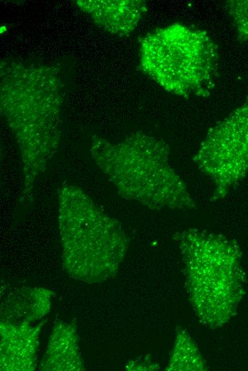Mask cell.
I'll return each instance as SVG.
<instances>
[{
	"label": "cell",
	"instance_id": "7a4b0ae2",
	"mask_svg": "<svg viewBox=\"0 0 248 371\" xmlns=\"http://www.w3.org/2000/svg\"><path fill=\"white\" fill-rule=\"evenodd\" d=\"M1 108L23 153H49L56 141L63 84L58 68L14 59L1 62Z\"/></svg>",
	"mask_w": 248,
	"mask_h": 371
},
{
	"label": "cell",
	"instance_id": "6da1fadb",
	"mask_svg": "<svg viewBox=\"0 0 248 371\" xmlns=\"http://www.w3.org/2000/svg\"><path fill=\"white\" fill-rule=\"evenodd\" d=\"M140 66L165 91L184 98L205 97L215 86L219 51L205 31L174 23L146 34Z\"/></svg>",
	"mask_w": 248,
	"mask_h": 371
},
{
	"label": "cell",
	"instance_id": "3957f363",
	"mask_svg": "<svg viewBox=\"0 0 248 371\" xmlns=\"http://www.w3.org/2000/svg\"><path fill=\"white\" fill-rule=\"evenodd\" d=\"M101 152L120 174H143L159 203L190 207L194 202L180 177L171 166L168 146L157 138L135 133L118 144L100 143Z\"/></svg>",
	"mask_w": 248,
	"mask_h": 371
},
{
	"label": "cell",
	"instance_id": "5b68a950",
	"mask_svg": "<svg viewBox=\"0 0 248 371\" xmlns=\"http://www.w3.org/2000/svg\"><path fill=\"white\" fill-rule=\"evenodd\" d=\"M75 2L98 26L120 36L132 33L148 10L146 2L142 0H79Z\"/></svg>",
	"mask_w": 248,
	"mask_h": 371
},
{
	"label": "cell",
	"instance_id": "277c9868",
	"mask_svg": "<svg viewBox=\"0 0 248 371\" xmlns=\"http://www.w3.org/2000/svg\"><path fill=\"white\" fill-rule=\"evenodd\" d=\"M193 160L214 181L215 199L248 174V102L210 128Z\"/></svg>",
	"mask_w": 248,
	"mask_h": 371
},
{
	"label": "cell",
	"instance_id": "8992f818",
	"mask_svg": "<svg viewBox=\"0 0 248 371\" xmlns=\"http://www.w3.org/2000/svg\"><path fill=\"white\" fill-rule=\"evenodd\" d=\"M240 42L248 41V0H229L224 4Z\"/></svg>",
	"mask_w": 248,
	"mask_h": 371
}]
</instances>
